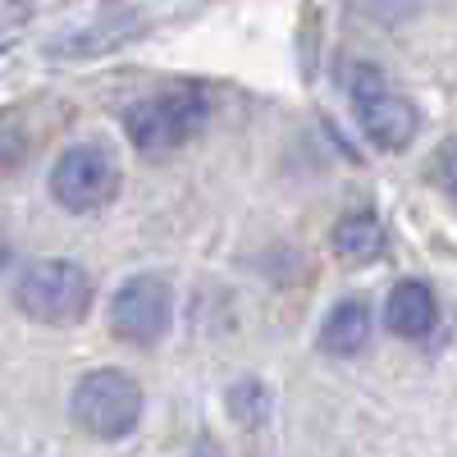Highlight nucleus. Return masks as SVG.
<instances>
[{"instance_id":"obj_1","label":"nucleus","mask_w":457,"mask_h":457,"mask_svg":"<svg viewBox=\"0 0 457 457\" xmlns=\"http://www.w3.org/2000/svg\"><path fill=\"white\" fill-rule=\"evenodd\" d=\"M348 101L361 133L379 146V151H407L421 133V110L411 105L407 92H398L375 64H353L348 73Z\"/></svg>"},{"instance_id":"obj_2","label":"nucleus","mask_w":457,"mask_h":457,"mask_svg":"<svg viewBox=\"0 0 457 457\" xmlns=\"http://www.w3.org/2000/svg\"><path fill=\"white\" fill-rule=\"evenodd\" d=\"M14 302L37 325H79L92 307V275L79 261H32L14 284Z\"/></svg>"},{"instance_id":"obj_3","label":"nucleus","mask_w":457,"mask_h":457,"mask_svg":"<svg viewBox=\"0 0 457 457\" xmlns=\"http://www.w3.org/2000/svg\"><path fill=\"white\" fill-rule=\"evenodd\" d=\"M69 411L79 421V430H87L92 439H124L142 421V385L120 366L87 370L73 385Z\"/></svg>"},{"instance_id":"obj_4","label":"nucleus","mask_w":457,"mask_h":457,"mask_svg":"<svg viewBox=\"0 0 457 457\" xmlns=\"http://www.w3.org/2000/svg\"><path fill=\"white\" fill-rule=\"evenodd\" d=\"M211 120V96L197 87H174V92H156L137 101L124 114V133L137 151L146 156H161V151H174L183 142H193Z\"/></svg>"},{"instance_id":"obj_5","label":"nucleus","mask_w":457,"mask_h":457,"mask_svg":"<svg viewBox=\"0 0 457 457\" xmlns=\"http://www.w3.org/2000/svg\"><path fill=\"white\" fill-rule=\"evenodd\" d=\"M120 193V165L101 142H73L51 170V197L69 215H92Z\"/></svg>"},{"instance_id":"obj_6","label":"nucleus","mask_w":457,"mask_h":457,"mask_svg":"<svg viewBox=\"0 0 457 457\" xmlns=\"http://www.w3.org/2000/svg\"><path fill=\"white\" fill-rule=\"evenodd\" d=\"M174 320V288L165 275H133L110 297V329L120 343L151 348L170 334Z\"/></svg>"},{"instance_id":"obj_7","label":"nucleus","mask_w":457,"mask_h":457,"mask_svg":"<svg viewBox=\"0 0 457 457\" xmlns=\"http://www.w3.org/2000/svg\"><path fill=\"white\" fill-rule=\"evenodd\" d=\"M439 320V297L426 279H398L385 302V325L398 338H426Z\"/></svg>"},{"instance_id":"obj_8","label":"nucleus","mask_w":457,"mask_h":457,"mask_svg":"<svg viewBox=\"0 0 457 457\" xmlns=\"http://www.w3.org/2000/svg\"><path fill=\"white\" fill-rule=\"evenodd\" d=\"M316 343H320L325 357H357L366 343H370V312H366V302L361 297L338 302V307L325 316Z\"/></svg>"},{"instance_id":"obj_9","label":"nucleus","mask_w":457,"mask_h":457,"mask_svg":"<svg viewBox=\"0 0 457 457\" xmlns=\"http://www.w3.org/2000/svg\"><path fill=\"white\" fill-rule=\"evenodd\" d=\"M334 252L348 256V261H370L385 252V228H379V220L370 211H357L348 220H338L334 228Z\"/></svg>"},{"instance_id":"obj_10","label":"nucleus","mask_w":457,"mask_h":457,"mask_svg":"<svg viewBox=\"0 0 457 457\" xmlns=\"http://www.w3.org/2000/svg\"><path fill=\"white\" fill-rule=\"evenodd\" d=\"M133 28H137V23H114L110 32H96V28H92V32H79V37H69V42H60L55 51H64V55L79 60V55H92V46H96V51H105V46H114V42H124V37H129Z\"/></svg>"},{"instance_id":"obj_11","label":"nucleus","mask_w":457,"mask_h":457,"mask_svg":"<svg viewBox=\"0 0 457 457\" xmlns=\"http://www.w3.org/2000/svg\"><path fill=\"white\" fill-rule=\"evenodd\" d=\"M228 407H234V416H238V421H247V426H261L265 421V394H261L256 379H247V385H238L234 394H228Z\"/></svg>"},{"instance_id":"obj_12","label":"nucleus","mask_w":457,"mask_h":457,"mask_svg":"<svg viewBox=\"0 0 457 457\" xmlns=\"http://www.w3.org/2000/svg\"><path fill=\"white\" fill-rule=\"evenodd\" d=\"M416 5H421V0H361V10L379 23H403V19L416 14Z\"/></svg>"}]
</instances>
